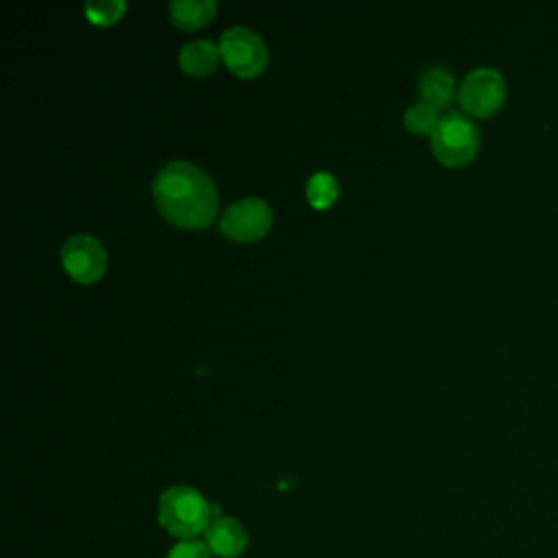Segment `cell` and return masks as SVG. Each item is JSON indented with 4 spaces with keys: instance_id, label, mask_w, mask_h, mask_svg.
<instances>
[{
    "instance_id": "1",
    "label": "cell",
    "mask_w": 558,
    "mask_h": 558,
    "mask_svg": "<svg viewBox=\"0 0 558 558\" xmlns=\"http://www.w3.org/2000/svg\"><path fill=\"white\" fill-rule=\"evenodd\" d=\"M157 209L177 227L203 229L218 209V194L209 174L192 161H170L153 179Z\"/></svg>"
},
{
    "instance_id": "2",
    "label": "cell",
    "mask_w": 558,
    "mask_h": 558,
    "mask_svg": "<svg viewBox=\"0 0 558 558\" xmlns=\"http://www.w3.org/2000/svg\"><path fill=\"white\" fill-rule=\"evenodd\" d=\"M214 519V506L192 486H170L159 495L157 521L179 541H194L205 534Z\"/></svg>"
},
{
    "instance_id": "3",
    "label": "cell",
    "mask_w": 558,
    "mask_h": 558,
    "mask_svg": "<svg viewBox=\"0 0 558 558\" xmlns=\"http://www.w3.org/2000/svg\"><path fill=\"white\" fill-rule=\"evenodd\" d=\"M429 140L434 155L445 166H462L471 161L480 148L477 126L458 111H449L438 118Z\"/></svg>"
},
{
    "instance_id": "4",
    "label": "cell",
    "mask_w": 558,
    "mask_h": 558,
    "mask_svg": "<svg viewBox=\"0 0 558 558\" xmlns=\"http://www.w3.org/2000/svg\"><path fill=\"white\" fill-rule=\"evenodd\" d=\"M218 52L227 68L238 76H255L266 68L268 50L264 39L246 26H229L222 31Z\"/></svg>"
},
{
    "instance_id": "5",
    "label": "cell",
    "mask_w": 558,
    "mask_h": 558,
    "mask_svg": "<svg viewBox=\"0 0 558 558\" xmlns=\"http://www.w3.org/2000/svg\"><path fill=\"white\" fill-rule=\"evenodd\" d=\"M504 98H506L504 76L493 68L471 70L458 89V100L462 109L477 118L493 116L501 107Z\"/></svg>"
},
{
    "instance_id": "6",
    "label": "cell",
    "mask_w": 558,
    "mask_h": 558,
    "mask_svg": "<svg viewBox=\"0 0 558 558\" xmlns=\"http://www.w3.org/2000/svg\"><path fill=\"white\" fill-rule=\"evenodd\" d=\"M272 222V214L266 201L257 196L240 198L227 207L220 218V231L238 242H253L262 238Z\"/></svg>"
},
{
    "instance_id": "7",
    "label": "cell",
    "mask_w": 558,
    "mask_h": 558,
    "mask_svg": "<svg viewBox=\"0 0 558 558\" xmlns=\"http://www.w3.org/2000/svg\"><path fill=\"white\" fill-rule=\"evenodd\" d=\"M61 262L74 281L92 283L105 272L107 253L96 238L87 233H74L61 244Z\"/></svg>"
},
{
    "instance_id": "8",
    "label": "cell",
    "mask_w": 558,
    "mask_h": 558,
    "mask_svg": "<svg viewBox=\"0 0 558 558\" xmlns=\"http://www.w3.org/2000/svg\"><path fill=\"white\" fill-rule=\"evenodd\" d=\"M203 536V543L216 558H240L248 547L246 527L235 517L227 514L211 519Z\"/></svg>"
},
{
    "instance_id": "9",
    "label": "cell",
    "mask_w": 558,
    "mask_h": 558,
    "mask_svg": "<svg viewBox=\"0 0 558 558\" xmlns=\"http://www.w3.org/2000/svg\"><path fill=\"white\" fill-rule=\"evenodd\" d=\"M421 100L432 105L434 109H442L451 102L456 92V78L449 68L445 65H429L423 70L418 78Z\"/></svg>"
},
{
    "instance_id": "10",
    "label": "cell",
    "mask_w": 558,
    "mask_h": 558,
    "mask_svg": "<svg viewBox=\"0 0 558 558\" xmlns=\"http://www.w3.org/2000/svg\"><path fill=\"white\" fill-rule=\"evenodd\" d=\"M218 46L209 39H192L179 50V65L185 74L203 76L209 74L218 63Z\"/></svg>"
},
{
    "instance_id": "11",
    "label": "cell",
    "mask_w": 558,
    "mask_h": 558,
    "mask_svg": "<svg viewBox=\"0 0 558 558\" xmlns=\"http://www.w3.org/2000/svg\"><path fill=\"white\" fill-rule=\"evenodd\" d=\"M170 22L179 28H198L207 24L216 13L214 0H172L168 4Z\"/></svg>"
},
{
    "instance_id": "12",
    "label": "cell",
    "mask_w": 558,
    "mask_h": 558,
    "mask_svg": "<svg viewBox=\"0 0 558 558\" xmlns=\"http://www.w3.org/2000/svg\"><path fill=\"white\" fill-rule=\"evenodd\" d=\"M305 192H307V201L314 207L325 209V207H329L336 201L338 183H336V179L329 172H314L310 177V181H307Z\"/></svg>"
},
{
    "instance_id": "13",
    "label": "cell",
    "mask_w": 558,
    "mask_h": 558,
    "mask_svg": "<svg viewBox=\"0 0 558 558\" xmlns=\"http://www.w3.org/2000/svg\"><path fill=\"white\" fill-rule=\"evenodd\" d=\"M403 122L414 133H429L432 135V131L438 124V116H436V109L432 105L421 100V102H414L405 109Z\"/></svg>"
},
{
    "instance_id": "14",
    "label": "cell",
    "mask_w": 558,
    "mask_h": 558,
    "mask_svg": "<svg viewBox=\"0 0 558 558\" xmlns=\"http://www.w3.org/2000/svg\"><path fill=\"white\" fill-rule=\"evenodd\" d=\"M85 15L94 24H111L124 13V2L122 0H89L85 2Z\"/></svg>"
},
{
    "instance_id": "15",
    "label": "cell",
    "mask_w": 558,
    "mask_h": 558,
    "mask_svg": "<svg viewBox=\"0 0 558 558\" xmlns=\"http://www.w3.org/2000/svg\"><path fill=\"white\" fill-rule=\"evenodd\" d=\"M166 558H211V551L203 541H179L166 554Z\"/></svg>"
}]
</instances>
